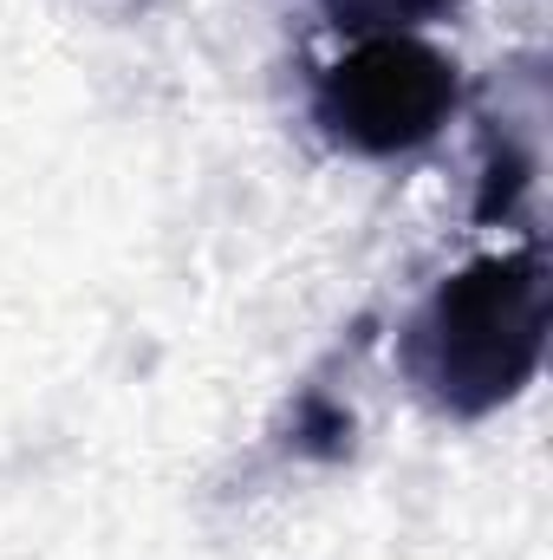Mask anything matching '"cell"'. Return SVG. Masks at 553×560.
<instances>
[{
  "instance_id": "obj_1",
  "label": "cell",
  "mask_w": 553,
  "mask_h": 560,
  "mask_svg": "<svg viewBox=\"0 0 553 560\" xmlns=\"http://www.w3.org/2000/svg\"><path fill=\"white\" fill-rule=\"evenodd\" d=\"M548 352V268L541 255H482L443 280L404 332L411 378L456 418L508 405Z\"/></svg>"
},
{
  "instance_id": "obj_2",
  "label": "cell",
  "mask_w": 553,
  "mask_h": 560,
  "mask_svg": "<svg viewBox=\"0 0 553 560\" xmlns=\"http://www.w3.org/2000/svg\"><path fill=\"white\" fill-rule=\"evenodd\" d=\"M313 112L332 143L358 156H398L449 125L456 66L416 33H365L339 66H326Z\"/></svg>"
},
{
  "instance_id": "obj_3",
  "label": "cell",
  "mask_w": 553,
  "mask_h": 560,
  "mask_svg": "<svg viewBox=\"0 0 553 560\" xmlns=\"http://www.w3.org/2000/svg\"><path fill=\"white\" fill-rule=\"evenodd\" d=\"M339 26H358V33H404L416 20H436L443 7L456 0H319Z\"/></svg>"
}]
</instances>
